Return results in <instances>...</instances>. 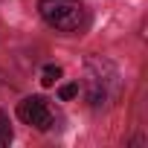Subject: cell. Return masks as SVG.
I'll list each match as a JSON object with an SVG mask.
<instances>
[{
    "label": "cell",
    "mask_w": 148,
    "mask_h": 148,
    "mask_svg": "<svg viewBox=\"0 0 148 148\" xmlns=\"http://www.w3.org/2000/svg\"><path fill=\"white\" fill-rule=\"evenodd\" d=\"M84 90L90 108H105L122 96V79L110 61L105 58H87L84 64Z\"/></svg>",
    "instance_id": "1"
},
{
    "label": "cell",
    "mask_w": 148,
    "mask_h": 148,
    "mask_svg": "<svg viewBox=\"0 0 148 148\" xmlns=\"http://www.w3.org/2000/svg\"><path fill=\"white\" fill-rule=\"evenodd\" d=\"M38 12L58 32H82L87 26V9L82 0H38Z\"/></svg>",
    "instance_id": "2"
},
{
    "label": "cell",
    "mask_w": 148,
    "mask_h": 148,
    "mask_svg": "<svg viewBox=\"0 0 148 148\" xmlns=\"http://www.w3.org/2000/svg\"><path fill=\"white\" fill-rule=\"evenodd\" d=\"M18 116H21V122H26V125H32L38 131H49L52 122H55L47 99H41V96H26L18 105Z\"/></svg>",
    "instance_id": "3"
},
{
    "label": "cell",
    "mask_w": 148,
    "mask_h": 148,
    "mask_svg": "<svg viewBox=\"0 0 148 148\" xmlns=\"http://www.w3.org/2000/svg\"><path fill=\"white\" fill-rule=\"evenodd\" d=\"M61 76H64V70H61L58 64H47V67L41 70V84H44V87H52Z\"/></svg>",
    "instance_id": "4"
},
{
    "label": "cell",
    "mask_w": 148,
    "mask_h": 148,
    "mask_svg": "<svg viewBox=\"0 0 148 148\" xmlns=\"http://www.w3.org/2000/svg\"><path fill=\"white\" fill-rule=\"evenodd\" d=\"M12 142V125H9V116L0 110V148Z\"/></svg>",
    "instance_id": "5"
},
{
    "label": "cell",
    "mask_w": 148,
    "mask_h": 148,
    "mask_svg": "<svg viewBox=\"0 0 148 148\" xmlns=\"http://www.w3.org/2000/svg\"><path fill=\"white\" fill-rule=\"evenodd\" d=\"M73 96H79V84H64V87L58 90V99H61V102H70Z\"/></svg>",
    "instance_id": "6"
}]
</instances>
